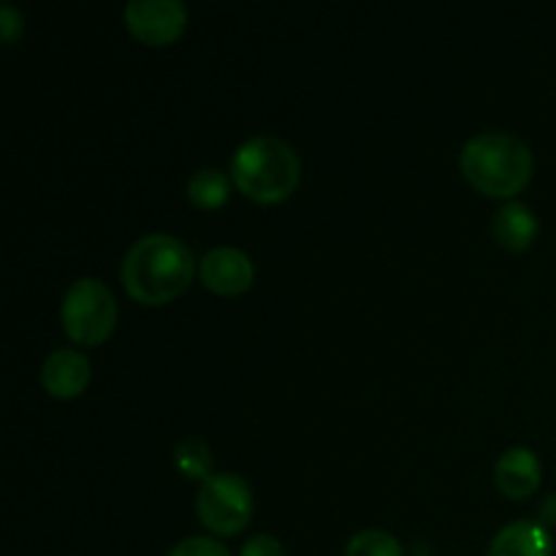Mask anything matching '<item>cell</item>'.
Returning <instances> with one entry per match:
<instances>
[{
	"label": "cell",
	"mask_w": 556,
	"mask_h": 556,
	"mask_svg": "<svg viewBox=\"0 0 556 556\" xmlns=\"http://www.w3.org/2000/svg\"><path fill=\"white\" fill-rule=\"evenodd\" d=\"M193 250L172 233L136 239L123 258V286L130 299L157 307L177 299L193 282Z\"/></svg>",
	"instance_id": "cell-1"
},
{
	"label": "cell",
	"mask_w": 556,
	"mask_h": 556,
	"mask_svg": "<svg viewBox=\"0 0 556 556\" xmlns=\"http://www.w3.org/2000/svg\"><path fill=\"white\" fill-rule=\"evenodd\" d=\"M459 166L483 195L510 199L532 179V150L508 130H483L462 147Z\"/></svg>",
	"instance_id": "cell-2"
},
{
	"label": "cell",
	"mask_w": 556,
	"mask_h": 556,
	"mask_svg": "<svg viewBox=\"0 0 556 556\" xmlns=\"http://www.w3.org/2000/svg\"><path fill=\"white\" fill-rule=\"evenodd\" d=\"M231 177L250 201L277 204L302 182V161L288 141L277 136H253L233 152Z\"/></svg>",
	"instance_id": "cell-3"
},
{
	"label": "cell",
	"mask_w": 556,
	"mask_h": 556,
	"mask_svg": "<svg viewBox=\"0 0 556 556\" xmlns=\"http://www.w3.org/2000/svg\"><path fill=\"white\" fill-rule=\"evenodd\" d=\"M65 334L79 345H101L117 326V302L106 282L98 277H79L71 282L60 304Z\"/></svg>",
	"instance_id": "cell-4"
},
{
	"label": "cell",
	"mask_w": 556,
	"mask_h": 556,
	"mask_svg": "<svg viewBox=\"0 0 556 556\" xmlns=\"http://www.w3.org/2000/svg\"><path fill=\"white\" fill-rule=\"evenodd\" d=\"M195 514L206 530L220 538H231L253 519V492L244 478L233 472H212L206 481H201Z\"/></svg>",
	"instance_id": "cell-5"
},
{
	"label": "cell",
	"mask_w": 556,
	"mask_h": 556,
	"mask_svg": "<svg viewBox=\"0 0 556 556\" xmlns=\"http://www.w3.org/2000/svg\"><path fill=\"white\" fill-rule=\"evenodd\" d=\"M125 25L139 41L166 47L185 33L188 5L182 0H130L125 5Z\"/></svg>",
	"instance_id": "cell-6"
},
{
	"label": "cell",
	"mask_w": 556,
	"mask_h": 556,
	"mask_svg": "<svg viewBox=\"0 0 556 556\" xmlns=\"http://www.w3.org/2000/svg\"><path fill=\"white\" fill-rule=\"evenodd\" d=\"M199 277L210 291L220 296H237L253 286V261L239 248H215L199 261Z\"/></svg>",
	"instance_id": "cell-7"
},
{
	"label": "cell",
	"mask_w": 556,
	"mask_h": 556,
	"mask_svg": "<svg viewBox=\"0 0 556 556\" xmlns=\"http://www.w3.org/2000/svg\"><path fill=\"white\" fill-rule=\"evenodd\" d=\"M41 383L58 400H74L90 383V358L74 348L52 351L41 367Z\"/></svg>",
	"instance_id": "cell-8"
},
{
	"label": "cell",
	"mask_w": 556,
	"mask_h": 556,
	"mask_svg": "<svg viewBox=\"0 0 556 556\" xmlns=\"http://www.w3.org/2000/svg\"><path fill=\"white\" fill-rule=\"evenodd\" d=\"M541 459L535 456V451L525 448V445H516V448L505 451L500 456L497 467H494L497 489L508 500H525L530 494H535L541 489Z\"/></svg>",
	"instance_id": "cell-9"
},
{
	"label": "cell",
	"mask_w": 556,
	"mask_h": 556,
	"mask_svg": "<svg viewBox=\"0 0 556 556\" xmlns=\"http://www.w3.org/2000/svg\"><path fill=\"white\" fill-rule=\"evenodd\" d=\"M554 541L548 530L538 521L519 519L494 535L489 556H552Z\"/></svg>",
	"instance_id": "cell-10"
},
{
	"label": "cell",
	"mask_w": 556,
	"mask_h": 556,
	"mask_svg": "<svg viewBox=\"0 0 556 556\" xmlns=\"http://www.w3.org/2000/svg\"><path fill=\"white\" fill-rule=\"evenodd\" d=\"M492 231L494 239H497L503 248L521 253V250H527L538 239V217L535 212L527 204H521V201H508V204L494 215Z\"/></svg>",
	"instance_id": "cell-11"
},
{
	"label": "cell",
	"mask_w": 556,
	"mask_h": 556,
	"mask_svg": "<svg viewBox=\"0 0 556 556\" xmlns=\"http://www.w3.org/2000/svg\"><path fill=\"white\" fill-rule=\"evenodd\" d=\"M231 195V182L220 168H199L188 182V199L190 204L201 206V210H217Z\"/></svg>",
	"instance_id": "cell-12"
},
{
	"label": "cell",
	"mask_w": 556,
	"mask_h": 556,
	"mask_svg": "<svg viewBox=\"0 0 556 556\" xmlns=\"http://www.w3.org/2000/svg\"><path fill=\"white\" fill-rule=\"evenodd\" d=\"M174 462H177V467L182 470V476L188 478H201V481H206V478L212 476L210 448L195 438L177 443V448H174Z\"/></svg>",
	"instance_id": "cell-13"
},
{
	"label": "cell",
	"mask_w": 556,
	"mask_h": 556,
	"mask_svg": "<svg viewBox=\"0 0 556 556\" xmlns=\"http://www.w3.org/2000/svg\"><path fill=\"white\" fill-rule=\"evenodd\" d=\"M345 556H402V546L389 532L364 530L348 541Z\"/></svg>",
	"instance_id": "cell-14"
},
{
	"label": "cell",
	"mask_w": 556,
	"mask_h": 556,
	"mask_svg": "<svg viewBox=\"0 0 556 556\" xmlns=\"http://www.w3.org/2000/svg\"><path fill=\"white\" fill-rule=\"evenodd\" d=\"M168 556H231L223 543H217L215 538H206V535H193V538H185L182 543L168 552Z\"/></svg>",
	"instance_id": "cell-15"
},
{
	"label": "cell",
	"mask_w": 556,
	"mask_h": 556,
	"mask_svg": "<svg viewBox=\"0 0 556 556\" xmlns=\"http://www.w3.org/2000/svg\"><path fill=\"white\" fill-rule=\"evenodd\" d=\"M239 556H286V548H282V543L275 535L261 532V535H253L244 543Z\"/></svg>",
	"instance_id": "cell-16"
},
{
	"label": "cell",
	"mask_w": 556,
	"mask_h": 556,
	"mask_svg": "<svg viewBox=\"0 0 556 556\" xmlns=\"http://www.w3.org/2000/svg\"><path fill=\"white\" fill-rule=\"evenodd\" d=\"M22 27H25V20H22L20 11H16L14 5L5 3L3 9H0V36H3V43H14L16 36L22 33Z\"/></svg>",
	"instance_id": "cell-17"
},
{
	"label": "cell",
	"mask_w": 556,
	"mask_h": 556,
	"mask_svg": "<svg viewBox=\"0 0 556 556\" xmlns=\"http://www.w3.org/2000/svg\"><path fill=\"white\" fill-rule=\"evenodd\" d=\"M541 521L543 525H552L556 527V492L548 494L541 505Z\"/></svg>",
	"instance_id": "cell-18"
}]
</instances>
